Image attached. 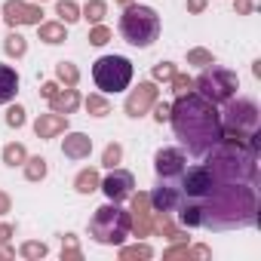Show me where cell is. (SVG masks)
Wrapping results in <instances>:
<instances>
[{"instance_id":"obj_19","label":"cell","mask_w":261,"mask_h":261,"mask_svg":"<svg viewBox=\"0 0 261 261\" xmlns=\"http://www.w3.org/2000/svg\"><path fill=\"white\" fill-rule=\"evenodd\" d=\"M95 181H98L95 172H83V175L77 178V191H80V194H89V191H95Z\"/></svg>"},{"instance_id":"obj_17","label":"cell","mask_w":261,"mask_h":261,"mask_svg":"<svg viewBox=\"0 0 261 261\" xmlns=\"http://www.w3.org/2000/svg\"><path fill=\"white\" fill-rule=\"evenodd\" d=\"M40 37H43L46 43H62V40H65V28H62V25H43V28H40Z\"/></svg>"},{"instance_id":"obj_8","label":"cell","mask_w":261,"mask_h":261,"mask_svg":"<svg viewBox=\"0 0 261 261\" xmlns=\"http://www.w3.org/2000/svg\"><path fill=\"white\" fill-rule=\"evenodd\" d=\"M197 89H200V95H206L209 101H227V98L233 95V89H237V77L227 74V71H221V68H212V71H206V74L197 80Z\"/></svg>"},{"instance_id":"obj_27","label":"cell","mask_w":261,"mask_h":261,"mask_svg":"<svg viewBox=\"0 0 261 261\" xmlns=\"http://www.w3.org/2000/svg\"><path fill=\"white\" fill-rule=\"evenodd\" d=\"M86 105H89V111H95V117H101V114H105V111H108V105H105V101H101V98H89V101H86Z\"/></svg>"},{"instance_id":"obj_7","label":"cell","mask_w":261,"mask_h":261,"mask_svg":"<svg viewBox=\"0 0 261 261\" xmlns=\"http://www.w3.org/2000/svg\"><path fill=\"white\" fill-rule=\"evenodd\" d=\"M221 126L224 129H237V133H246V136H258V105L252 98L227 101V108L221 114Z\"/></svg>"},{"instance_id":"obj_22","label":"cell","mask_w":261,"mask_h":261,"mask_svg":"<svg viewBox=\"0 0 261 261\" xmlns=\"http://www.w3.org/2000/svg\"><path fill=\"white\" fill-rule=\"evenodd\" d=\"M59 16H62L65 22H74V19H77V7L68 4V0H62V4H59Z\"/></svg>"},{"instance_id":"obj_6","label":"cell","mask_w":261,"mask_h":261,"mask_svg":"<svg viewBox=\"0 0 261 261\" xmlns=\"http://www.w3.org/2000/svg\"><path fill=\"white\" fill-rule=\"evenodd\" d=\"M215 185H218V175L212 172V166H209V163H200V166H191V169L181 172V178H178V194H181V200L200 203V200H206V197L212 194Z\"/></svg>"},{"instance_id":"obj_28","label":"cell","mask_w":261,"mask_h":261,"mask_svg":"<svg viewBox=\"0 0 261 261\" xmlns=\"http://www.w3.org/2000/svg\"><path fill=\"white\" fill-rule=\"evenodd\" d=\"M89 40H92V43H95V46H101V43H108V31H105V28H95V31H92V37H89Z\"/></svg>"},{"instance_id":"obj_32","label":"cell","mask_w":261,"mask_h":261,"mask_svg":"<svg viewBox=\"0 0 261 261\" xmlns=\"http://www.w3.org/2000/svg\"><path fill=\"white\" fill-rule=\"evenodd\" d=\"M157 120H169V108L166 105H157Z\"/></svg>"},{"instance_id":"obj_5","label":"cell","mask_w":261,"mask_h":261,"mask_svg":"<svg viewBox=\"0 0 261 261\" xmlns=\"http://www.w3.org/2000/svg\"><path fill=\"white\" fill-rule=\"evenodd\" d=\"M92 80L101 92H123L133 83V62L126 56H101L92 65Z\"/></svg>"},{"instance_id":"obj_29","label":"cell","mask_w":261,"mask_h":261,"mask_svg":"<svg viewBox=\"0 0 261 261\" xmlns=\"http://www.w3.org/2000/svg\"><path fill=\"white\" fill-rule=\"evenodd\" d=\"M59 77H62V80H65V77H68V80H77V71H74L71 65L62 62V65H59Z\"/></svg>"},{"instance_id":"obj_23","label":"cell","mask_w":261,"mask_h":261,"mask_svg":"<svg viewBox=\"0 0 261 261\" xmlns=\"http://www.w3.org/2000/svg\"><path fill=\"white\" fill-rule=\"evenodd\" d=\"M46 175V163L43 160H31V166H28V178H43Z\"/></svg>"},{"instance_id":"obj_16","label":"cell","mask_w":261,"mask_h":261,"mask_svg":"<svg viewBox=\"0 0 261 261\" xmlns=\"http://www.w3.org/2000/svg\"><path fill=\"white\" fill-rule=\"evenodd\" d=\"M34 129H37V136H53L59 129H65V117H59V114L56 117H40Z\"/></svg>"},{"instance_id":"obj_26","label":"cell","mask_w":261,"mask_h":261,"mask_svg":"<svg viewBox=\"0 0 261 261\" xmlns=\"http://www.w3.org/2000/svg\"><path fill=\"white\" fill-rule=\"evenodd\" d=\"M117 160H120V148H117V145H111V148L105 151V166H114Z\"/></svg>"},{"instance_id":"obj_20","label":"cell","mask_w":261,"mask_h":261,"mask_svg":"<svg viewBox=\"0 0 261 261\" xmlns=\"http://www.w3.org/2000/svg\"><path fill=\"white\" fill-rule=\"evenodd\" d=\"M74 105H77V95H74V92H68V95H59V98L53 95V108H56V111H62V108H65V111H71Z\"/></svg>"},{"instance_id":"obj_2","label":"cell","mask_w":261,"mask_h":261,"mask_svg":"<svg viewBox=\"0 0 261 261\" xmlns=\"http://www.w3.org/2000/svg\"><path fill=\"white\" fill-rule=\"evenodd\" d=\"M172 129H175V136L181 142V148L203 160L209 157L221 142H224V126H221V114L215 108V101H209L206 95L200 92H188L175 101L172 114Z\"/></svg>"},{"instance_id":"obj_12","label":"cell","mask_w":261,"mask_h":261,"mask_svg":"<svg viewBox=\"0 0 261 261\" xmlns=\"http://www.w3.org/2000/svg\"><path fill=\"white\" fill-rule=\"evenodd\" d=\"M4 16L10 25H19V22H40V10H31L25 4H19V0H10V4L4 7Z\"/></svg>"},{"instance_id":"obj_14","label":"cell","mask_w":261,"mask_h":261,"mask_svg":"<svg viewBox=\"0 0 261 261\" xmlns=\"http://www.w3.org/2000/svg\"><path fill=\"white\" fill-rule=\"evenodd\" d=\"M89 151H92V142H89L83 133H74V136H68V139H65V154H68V157L80 160V157H86Z\"/></svg>"},{"instance_id":"obj_18","label":"cell","mask_w":261,"mask_h":261,"mask_svg":"<svg viewBox=\"0 0 261 261\" xmlns=\"http://www.w3.org/2000/svg\"><path fill=\"white\" fill-rule=\"evenodd\" d=\"M4 157H7V163H10V166H16V163H22V160H25V148H22V145H10V148L4 151Z\"/></svg>"},{"instance_id":"obj_25","label":"cell","mask_w":261,"mask_h":261,"mask_svg":"<svg viewBox=\"0 0 261 261\" xmlns=\"http://www.w3.org/2000/svg\"><path fill=\"white\" fill-rule=\"evenodd\" d=\"M7 123H10V126H22V123H25V111H22V108H13V111L7 114Z\"/></svg>"},{"instance_id":"obj_21","label":"cell","mask_w":261,"mask_h":261,"mask_svg":"<svg viewBox=\"0 0 261 261\" xmlns=\"http://www.w3.org/2000/svg\"><path fill=\"white\" fill-rule=\"evenodd\" d=\"M7 53H16V56H22V53H25V40H22L19 34H10V37H7Z\"/></svg>"},{"instance_id":"obj_9","label":"cell","mask_w":261,"mask_h":261,"mask_svg":"<svg viewBox=\"0 0 261 261\" xmlns=\"http://www.w3.org/2000/svg\"><path fill=\"white\" fill-rule=\"evenodd\" d=\"M154 169H157V178H160V181H178L181 172L188 169L185 151H181V148H163V151H157Z\"/></svg>"},{"instance_id":"obj_34","label":"cell","mask_w":261,"mask_h":261,"mask_svg":"<svg viewBox=\"0 0 261 261\" xmlns=\"http://www.w3.org/2000/svg\"><path fill=\"white\" fill-rule=\"evenodd\" d=\"M203 7V0H191V10H200Z\"/></svg>"},{"instance_id":"obj_10","label":"cell","mask_w":261,"mask_h":261,"mask_svg":"<svg viewBox=\"0 0 261 261\" xmlns=\"http://www.w3.org/2000/svg\"><path fill=\"white\" fill-rule=\"evenodd\" d=\"M133 188H136V181H133V175L129 172H123V169H114L105 181H101V191L108 194V200L111 203H117V200H126L129 194H133Z\"/></svg>"},{"instance_id":"obj_30","label":"cell","mask_w":261,"mask_h":261,"mask_svg":"<svg viewBox=\"0 0 261 261\" xmlns=\"http://www.w3.org/2000/svg\"><path fill=\"white\" fill-rule=\"evenodd\" d=\"M25 255H46V246H25Z\"/></svg>"},{"instance_id":"obj_33","label":"cell","mask_w":261,"mask_h":261,"mask_svg":"<svg viewBox=\"0 0 261 261\" xmlns=\"http://www.w3.org/2000/svg\"><path fill=\"white\" fill-rule=\"evenodd\" d=\"M157 77H172V68H166V65H160V68H157Z\"/></svg>"},{"instance_id":"obj_31","label":"cell","mask_w":261,"mask_h":261,"mask_svg":"<svg viewBox=\"0 0 261 261\" xmlns=\"http://www.w3.org/2000/svg\"><path fill=\"white\" fill-rule=\"evenodd\" d=\"M191 62H209V56L203 49H197V53H191Z\"/></svg>"},{"instance_id":"obj_15","label":"cell","mask_w":261,"mask_h":261,"mask_svg":"<svg viewBox=\"0 0 261 261\" xmlns=\"http://www.w3.org/2000/svg\"><path fill=\"white\" fill-rule=\"evenodd\" d=\"M151 98H154V86H151V83H145V86H139V92H136L133 98L126 101V111L133 114V117H139V111H142Z\"/></svg>"},{"instance_id":"obj_13","label":"cell","mask_w":261,"mask_h":261,"mask_svg":"<svg viewBox=\"0 0 261 261\" xmlns=\"http://www.w3.org/2000/svg\"><path fill=\"white\" fill-rule=\"evenodd\" d=\"M16 92H19V74H16V68L0 65V105L13 101Z\"/></svg>"},{"instance_id":"obj_4","label":"cell","mask_w":261,"mask_h":261,"mask_svg":"<svg viewBox=\"0 0 261 261\" xmlns=\"http://www.w3.org/2000/svg\"><path fill=\"white\" fill-rule=\"evenodd\" d=\"M89 233L101 246H117L129 233V215L120 206H101V209H95V215L89 221Z\"/></svg>"},{"instance_id":"obj_11","label":"cell","mask_w":261,"mask_h":261,"mask_svg":"<svg viewBox=\"0 0 261 261\" xmlns=\"http://www.w3.org/2000/svg\"><path fill=\"white\" fill-rule=\"evenodd\" d=\"M178 203H181V194H178V185H172V181H160L151 194V206L157 212H175Z\"/></svg>"},{"instance_id":"obj_24","label":"cell","mask_w":261,"mask_h":261,"mask_svg":"<svg viewBox=\"0 0 261 261\" xmlns=\"http://www.w3.org/2000/svg\"><path fill=\"white\" fill-rule=\"evenodd\" d=\"M101 13H105V4H98V0H92V4L86 7V19H92V22H98Z\"/></svg>"},{"instance_id":"obj_1","label":"cell","mask_w":261,"mask_h":261,"mask_svg":"<svg viewBox=\"0 0 261 261\" xmlns=\"http://www.w3.org/2000/svg\"><path fill=\"white\" fill-rule=\"evenodd\" d=\"M178 218L188 227H209V230H230L255 224V191L243 181H221L212 194L200 203L181 200Z\"/></svg>"},{"instance_id":"obj_3","label":"cell","mask_w":261,"mask_h":261,"mask_svg":"<svg viewBox=\"0 0 261 261\" xmlns=\"http://www.w3.org/2000/svg\"><path fill=\"white\" fill-rule=\"evenodd\" d=\"M120 37L129 43V46H151L157 37H160V16L151 10V7H142V4H129L120 16Z\"/></svg>"},{"instance_id":"obj_35","label":"cell","mask_w":261,"mask_h":261,"mask_svg":"<svg viewBox=\"0 0 261 261\" xmlns=\"http://www.w3.org/2000/svg\"><path fill=\"white\" fill-rule=\"evenodd\" d=\"M0 212H7V197H0Z\"/></svg>"}]
</instances>
